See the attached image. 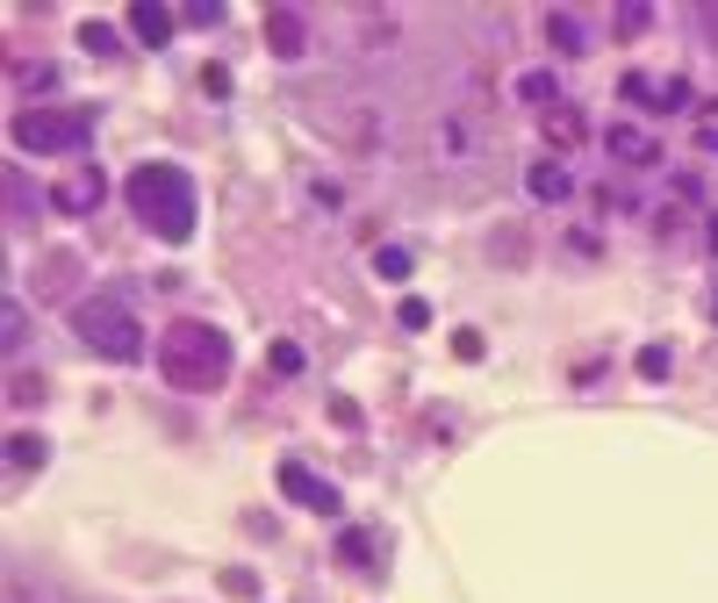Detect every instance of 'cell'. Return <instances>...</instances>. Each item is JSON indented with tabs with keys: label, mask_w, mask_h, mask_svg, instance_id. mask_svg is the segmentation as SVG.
I'll return each mask as SVG.
<instances>
[{
	"label": "cell",
	"mask_w": 718,
	"mask_h": 603,
	"mask_svg": "<svg viewBox=\"0 0 718 603\" xmlns=\"http://www.w3.org/2000/svg\"><path fill=\"white\" fill-rule=\"evenodd\" d=\"M159 374L180 388V396H216L231 381V338L216 324H165L159 330Z\"/></svg>",
	"instance_id": "1"
},
{
	"label": "cell",
	"mask_w": 718,
	"mask_h": 603,
	"mask_svg": "<svg viewBox=\"0 0 718 603\" xmlns=\"http://www.w3.org/2000/svg\"><path fill=\"white\" fill-rule=\"evenodd\" d=\"M122 202L136 208V223H144L159 245H188L194 237V180L180 173V165H136L130 180H122Z\"/></svg>",
	"instance_id": "2"
},
{
	"label": "cell",
	"mask_w": 718,
	"mask_h": 603,
	"mask_svg": "<svg viewBox=\"0 0 718 603\" xmlns=\"http://www.w3.org/2000/svg\"><path fill=\"white\" fill-rule=\"evenodd\" d=\"M72 338H80L87 352L115 359V367H130V359H144V324H136V316L122 309L115 295H87L80 309H72Z\"/></svg>",
	"instance_id": "3"
},
{
	"label": "cell",
	"mask_w": 718,
	"mask_h": 603,
	"mask_svg": "<svg viewBox=\"0 0 718 603\" xmlns=\"http://www.w3.org/2000/svg\"><path fill=\"white\" fill-rule=\"evenodd\" d=\"M8 137H14V151H37V159H51V151H87L94 144V115L87 109H22L8 123Z\"/></svg>",
	"instance_id": "4"
},
{
	"label": "cell",
	"mask_w": 718,
	"mask_h": 603,
	"mask_svg": "<svg viewBox=\"0 0 718 603\" xmlns=\"http://www.w3.org/2000/svg\"><path fill=\"white\" fill-rule=\"evenodd\" d=\"M101 202H109V173H101V165H72V173L51 187V208H58V216H94Z\"/></svg>",
	"instance_id": "5"
},
{
	"label": "cell",
	"mask_w": 718,
	"mask_h": 603,
	"mask_svg": "<svg viewBox=\"0 0 718 603\" xmlns=\"http://www.w3.org/2000/svg\"><path fill=\"white\" fill-rule=\"evenodd\" d=\"M281 489L295 495L302 510H316V518H338V510H345V503H338V489H331V481H316L302 460H281Z\"/></svg>",
	"instance_id": "6"
},
{
	"label": "cell",
	"mask_w": 718,
	"mask_h": 603,
	"mask_svg": "<svg viewBox=\"0 0 718 603\" xmlns=\"http://www.w3.org/2000/svg\"><path fill=\"white\" fill-rule=\"evenodd\" d=\"M173 22H180V14L159 8V0H130V29H136V43H151V51L173 43Z\"/></svg>",
	"instance_id": "7"
},
{
	"label": "cell",
	"mask_w": 718,
	"mask_h": 603,
	"mask_svg": "<svg viewBox=\"0 0 718 603\" xmlns=\"http://www.w3.org/2000/svg\"><path fill=\"white\" fill-rule=\"evenodd\" d=\"M525 187H532V202H546V208H554V202H568V194H575V173H568L560 159H539V165L525 173Z\"/></svg>",
	"instance_id": "8"
},
{
	"label": "cell",
	"mask_w": 718,
	"mask_h": 603,
	"mask_svg": "<svg viewBox=\"0 0 718 603\" xmlns=\"http://www.w3.org/2000/svg\"><path fill=\"white\" fill-rule=\"evenodd\" d=\"M266 43H273V58H302V51H310V37H302V14H295V8H273V14H266Z\"/></svg>",
	"instance_id": "9"
},
{
	"label": "cell",
	"mask_w": 718,
	"mask_h": 603,
	"mask_svg": "<svg viewBox=\"0 0 718 603\" xmlns=\"http://www.w3.org/2000/svg\"><path fill=\"white\" fill-rule=\"evenodd\" d=\"M546 43H554V51H560V58H583V51H589V37H583V22H575V14H568V8H554V14H546Z\"/></svg>",
	"instance_id": "10"
},
{
	"label": "cell",
	"mask_w": 718,
	"mask_h": 603,
	"mask_svg": "<svg viewBox=\"0 0 718 603\" xmlns=\"http://www.w3.org/2000/svg\"><path fill=\"white\" fill-rule=\"evenodd\" d=\"M610 159H625V165H654V144L639 137V130H625V123H610Z\"/></svg>",
	"instance_id": "11"
},
{
	"label": "cell",
	"mask_w": 718,
	"mask_h": 603,
	"mask_svg": "<svg viewBox=\"0 0 718 603\" xmlns=\"http://www.w3.org/2000/svg\"><path fill=\"white\" fill-rule=\"evenodd\" d=\"M539 130H546V144H560V151L583 144V115H575V109H546V115H539Z\"/></svg>",
	"instance_id": "12"
},
{
	"label": "cell",
	"mask_w": 718,
	"mask_h": 603,
	"mask_svg": "<svg viewBox=\"0 0 718 603\" xmlns=\"http://www.w3.org/2000/svg\"><path fill=\"white\" fill-rule=\"evenodd\" d=\"M8 460H14V467H22V474H37V467H43V460H51V446H43V439H37V431H14V439H8Z\"/></svg>",
	"instance_id": "13"
},
{
	"label": "cell",
	"mask_w": 718,
	"mask_h": 603,
	"mask_svg": "<svg viewBox=\"0 0 718 603\" xmlns=\"http://www.w3.org/2000/svg\"><path fill=\"white\" fill-rule=\"evenodd\" d=\"M374 274H381V280H395V288H403V280L417 274V259H409L403 245H381V252H374Z\"/></svg>",
	"instance_id": "14"
},
{
	"label": "cell",
	"mask_w": 718,
	"mask_h": 603,
	"mask_svg": "<svg viewBox=\"0 0 718 603\" xmlns=\"http://www.w3.org/2000/svg\"><path fill=\"white\" fill-rule=\"evenodd\" d=\"M517 101H532V109H554V72H525V80H517Z\"/></svg>",
	"instance_id": "15"
},
{
	"label": "cell",
	"mask_w": 718,
	"mask_h": 603,
	"mask_svg": "<svg viewBox=\"0 0 718 603\" xmlns=\"http://www.w3.org/2000/svg\"><path fill=\"white\" fill-rule=\"evenodd\" d=\"M647 109H690V80H661V86H654V94H647Z\"/></svg>",
	"instance_id": "16"
},
{
	"label": "cell",
	"mask_w": 718,
	"mask_h": 603,
	"mask_svg": "<svg viewBox=\"0 0 718 603\" xmlns=\"http://www.w3.org/2000/svg\"><path fill=\"white\" fill-rule=\"evenodd\" d=\"M266 367H273V374H302V345H295V338H273V345H266Z\"/></svg>",
	"instance_id": "17"
},
{
	"label": "cell",
	"mask_w": 718,
	"mask_h": 603,
	"mask_svg": "<svg viewBox=\"0 0 718 603\" xmlns=\"http://www.w3.org/2000/svg\"><path fill=\"white\" fill-rule=\"evenodd\" d=\"M80 43H87L94 58H115V43H122V37H115L109 22H87V29H80Z\"/></svg>",
	"instance_id": "18"
},
{
	"label": "cell",
	"mask_w": 718,
	"mask_h": 603,
	"mask_svg": "<svg viewBox=\"0 0 718 603\" xmlns=\"http://www.w3.org/2000/svg\"><path fill=\"white\" fill-rule=\"evenodd\" d=\"M395 324H403V330H432V302L403 295V309H395Z\"/></svg>",
	"instance_id": "19"
},
{
	"label": "cell",
	"mask_w": 718,
	"mask_h": 603,
	"mask_svg": "<svg viewBox=\"0 0 718 603\" xmlns=\"http://www.w3.org/2000/svg\"><path fill=\"white\" fill-rule=\"evenodd\" d=\"M22 330H29V309H22V302H8V309H0V338L22 345Z\"/></svg>",
	"instance_id": "20"
},
{
	"label": "cell",
	"mask_w": 718,
	"mask_h": 603,
	"mask_svg": "<svg viewBox=\"0 0 718 603\" xmlns=\"http://www.w3.org/2000/svg\"><path fill=\"white\" fill-rule=\"evenodd\" d=\"M639 374H647V381H668V345H647V352H639Z\"/></svg>",
	"instance_id": "21"
},
{
	"label": "cell",
	"mask_w": 718,
	"mask_h": 603,
	"mask_svg": "<svg viewBox=\"0 0 718 603\" xmlns=\"http://www.w3.org/2000/svg\"><path fill=\"white\" fill-rule=\"evenodd\" d=\"M647 22H654V8H639V0H625V8H618V29H625V37H639Z\"/></svg>",
	"instance_id": "22"
},
{
	"label": "cell",
	"mask_w": 718,
	"mask_h": 603,
	"mask_svg": "<svg viewBox=\"0 0 718 603\" xmlns=\"http://www.w3.org/2000/svg\"><path fill=\"white\" fill-rule=\"evenodd\" d=\"M188 22H194V29H216V22H223V0H194Z\"/></svg>",
	"instance_id": "23"
},
{
	"label": "cell",
	"mask_w": 718,
	"mask_h": 603,
	"mask_svg": "<svg viewBox=\"0 0 718 603\" xmlns=\"http://www.w3.org/2000/svg\"><path fill=\"white\" fill-rule=\"evenodd\" d=\"M202 94L223 101V94H231V72H223V65H202Z\"/></svg>",
	"instance_id": "24"
},
{
	"label": "cell",
	"mask_w": 718,
	"mask_h": 603,
	"mask_svg": "<svg viewBox=\"0 0 718 603\" xmlns=\"http://www.w3.org/2000/svg\"><path fill=\"white\" fill-rule=\"evenodd\" d=\"M8 603H37V596H29V590H8Z\"/></svg>",
	"instance_id": "25"
},
{
	"label": "cell",
	"mask_w": 718,
	"mask_h": 603,
	"mask_svg": "<svg viewBox=\"0 0 718 603\" xmlns=\"http://www.w3.org/2000/svg\"><path fill=\"white\" fill-rule=\"evenodd\" d=\"M705 22H711V37H718V8H705Z\"/></svg>",
	"instance_id": "26"
},
{
	"label": "cell",
	"mask_w": 718,
	"mask_h": 603,
	"mask_svg": "<svg viewBox=\"0 0 718 603\" xmlns=\"http://www.w3.org/2000/svg\"><path fill=\"white\" fill-rule=\"evenodd\" d=\"M711 252H718V216H711Z\"/></svg>",
	"instance_id": "27"
},
{
	"label": "cell",
	"mask_w": 718,
	"mask_h": 603,
	"mask_svg": "<svg viewBox=\"0 0 718 603\" xmlns=\"http://www.w3.org/2000/svg\"><path fill=\"white\" fill-rule=\"evenodd\" d=\"M711 316H718V295H711Z\"/></svg>",
	"instance_id": "28"
}]
</instances>
